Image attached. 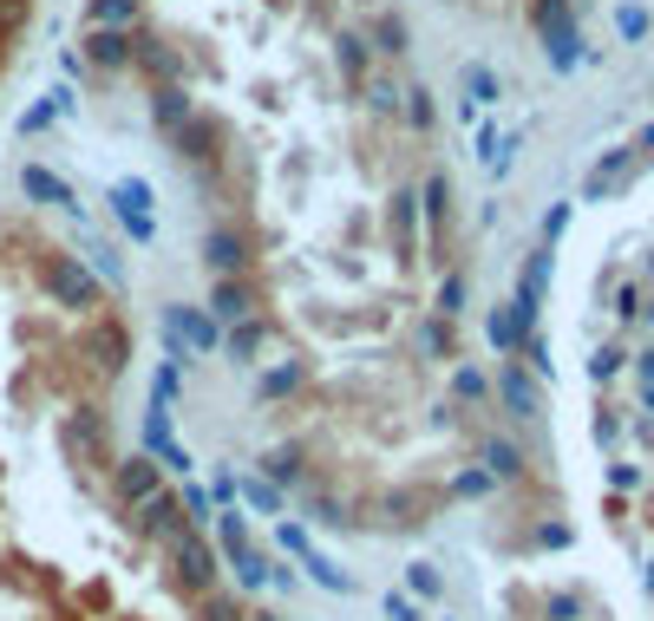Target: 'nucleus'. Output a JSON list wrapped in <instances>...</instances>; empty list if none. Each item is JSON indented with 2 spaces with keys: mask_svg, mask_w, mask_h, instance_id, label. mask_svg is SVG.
<instances>
[{
  "mask_svg": "<svg viewBox=\"0 0 654 621\" xmlns=\"http://www.w3.org/2000/svg\"><path fill=\"white\" fill-rule=\"evenodd\" d=\"M595 308L609 328L582 373L595 386L589 438L602 458V517L635 562V589L654 621V242L595 281Z\"/></svg>",
  "mask_w": 654,
  "mask_h": 621,
  "instance_id": "f257e3e1",
  "label": "nucleus"
},
{
  "mask_svg": "<svg viewBox=\"0 0 654 621\" xmlns=\"http://www.w3.org/2000/svg\"><path fill=\"white\" fill-rule=\"evenodd\" d=\"M445 510L451 504H445V484L433 472H380L354 497V530H366V537H419Z\"/></svg>",
  "mask_w": 654,
  "mask_h": 621,
  "instance_id": "f03ea898",
  "label": "nucleus"
},
{
  "mask_svg": "<svg viewBox=\"0 0 654 621\" xmlns=\"http://www.w3.org/2000/svg\"><path fill=\"white\" fill-rule=\"evenodd\" d=\"M53 452H60V465L73 472V484L105 490V472H112V458H118L105 406H98V400H73V406H60V413H53Z\"/></svg>",
  "mask_w": 654,
  "mask_h": 621,
  "instance_id": "7ed1b4c3",
  "label": "nucleus"
},
{
  "mask_svg": "<svg viewBox=\"0 0 654 621\" xmlns=\"http://www.w3.org/2000/svg\"><path fill=\"white\" fill-rule=\"evenodd\" d=\"M66 360L79 366V380H85L92 400H98L105 386H118L125 366H132V328H125V314H118V308H98V314L73 321V328H66Z\"/></svg>",
  "mask_w": 654,
  "mask_h": 621,
  "instance_id": "20e7f679",
  "label": "nucleus"
},
{
  "mask_svg": "<svg viewBox=\"0 0 654 621\" xmlns=\"http://www.w3.org/2000/svg\"><path fill=\"white\" fill-rule=\"evenodd\" d=\"M27 269H33V294H40L60 321H85V314H98V308H105V281L85 269V256H79V249H53V242H40V249L27 256Z\"/></svg>",
  "mask_w": 654,
  "mask_h": 621,
  "instance_id": "39448f33",
  "label": "nucleus"
},
{
  "mask_svg": "<svg viewBox=\"0 0 654 621\" xmlns=\"http://www.w3.org/2000/svg\"><path fill=\"white\" fill-rule=\"evenodd\" d=\"M150 562H157L164 596H177L184 609H190L197 596L222 589V556H217V544H210V530H177L164 550H150Z\"/></svg>",
  "mask_w": 654,
  "mask_h": 621,
  "instance_id": "423d86ee",
  "label": "nucleus"
},
{
  "mask_svg": "<svg viewBox=\"0 0 654 621\" xmlns=\"http://www.w3.org/2000/svg\"><path fill=\"white\" fill-rule=\"evenodd\" d=\"M0 596L20 602V609H46V602L66 596V576H60V562H46V556L20 550V544H0Z\"/></svg>",
  "mask_w": 654,
  "mask_h": 621,
  "instance_id": "0eeeda50",
  "label": "nucleus"
},
{
  "mask_svg": "<svg viewBox=\"0 0 654 621\" xmlns=\"http://www.w3.org/2000/svg\"><path fill=\"white\" fill-rule=\"evenodd\" d=\"M308 393H314V360H308V353L262 360V366L249 373V400H256L262 413H289V406H308Z\"/></svg>",
  "mask_w": 654,
  "mask_h": 621,
  "instance_id": "6e6552de",
  "label": "nucleus"
},
{
  "mask_svg": "<svg viewBox=\"0 0 654 621\" xmlns=\"http://www.w3.org/2000/svg\"><path fill=\"white\" fill-rule=\"evenodd\" d=\"M138 550H164L177 530H190V517H184V504H177V484H164V490H150L145 504H132L125 517H112Z\"/></svg>",
  "mask_w": 654,
  "mask_h": 621,
  "instance_id": "1a4fd4ad",
  "label": "nucleus"
},
{
  "mask_svg": "<svg viewBox=\"0 0 654 621\" xmlns=\"http://www.w3.org/2000/svg\"><path fill=\"white\" fill-rule=\"evenodd\" d=\"M256 472L269 484H282V490H301V484L321 472V445H314V432H282V438H269L262 452H256Z\"/></svg>",
  "mask_w": 654,
  "mask_h": 621,
  "instance_id": "9d476101",
  "label": "nucleus"
},
{
  "mask_svg": "<svg viewBox=\"0 0 654 621\" xmlns=\"http://www.w3.org/2000/svg\"><path fill=\"white\" fill-rule=\"evenodd\" d=\"M197 262H204V276L210 281L256 276V269H262V249H256V236H249L242 222H210L204 242H197Z\"/></svg>",
  "mask_w": 654,
  "mask_h": 621,
  "instance_id": "9b49d317",
  "label": "nucleus"
},
{
  "mask_svg": "<svg viewBox=\"0 0 654 621\" xmlns=\"http://www.w3.org/2000/svg\"><path fill=\"white\" fill-rule=\"evenodd\" d=\"M138 452H145L150 465H164V478L170 484L197 478V452L177 438V418L157 413V406H145V418H138Z\"/></svg>",
  "mask_w": 654,
  "mask_h": 621,
  "instance_id": "f8f14e48",
  "label": "nucleus"
},
{
  "mask_svg": "<svg viewBox=\"0 0 654 621\" xmlns=\"http://www.w3.org/2000/svg\"><path fill=\"white\" fill-rule=\"evenodd\" d=\"M164 465H150L145 452H118V458H112V472H105V490H98V497H105V510H112V517H125V510H132V504H145L150 490H164Z\"/></svg>",
  "mask_w": 654,
  "mask_h": 621,
  "instance_id": "ddd939ff",
  "label": "nucleus"
},
{
  "mask_svg": "<svg viewBox=\"0 0 654 621\" xmlns=\"http://www.w3.org/2000/svg\"><path fill=\"white\" fill-rule=\"evenodd\" d=\"M157 328L184 334V346H190L197 360L222 353V321L210 314V308H204V301H164V308H157Z\"/></svg>",
  "mask_w": 654,
  "mask_h": 621,
  "instance_id": "4468645a",
  "label": "nucleus"
},
{
  "mask_svg": "<svg viewBox=\"0 0 654 621\" xmlns=\"http://www.w3.org/2000/svg\"><path fill=\"white\" fill-rule=\"evenodd\" d=\"M204 308L217 314L222 328H236V321H249V314H262V308H269V294H262V269H256V276H222V281H210V294H204Z\"/></svg>",
  "mask_w": 654,
  "mask_h": 621,
  "instance_id": "2eb2a0df",
  "label": "nucleus"
},
{
  "mask_svg": "<svg viewBox=\"0 0 654 621\" xmlns=\"http://www.w3.org/2000/svg\"><path fill=\"white\" fill-rule=\"evenodd\" d=\"M20 197L40 209H60V216H73L79 229H85V204H79V190L53 170V164H20Z\"/></svg>",
  "mask_w": 654,
  "mask_h": 621,
  "instance_id": "dca6fc26",
  "label": "nucleus"
},
{
  "mask_svg": "<svg viewBox=\"0 0 654 621\" xmlns=\"http://www.w3.org/2000/svg\"><path fill=\"white\" fill-rule=\"evenodd\" d=\"M282 334V321L262 308V314H249V321H236V328H222V360L229 366H242V373H256L262 366V353H269V341Z\"/></svg>",
  "mask_w": 654,
  "mask_h": 621,
  "instance_id": "f3484780",
  "label": "nucleus"
},
{
  "mask_svg": "<svg viewBox=\"0 0 654 621\" xmlns=\"http://www.w3.org/2000/svg\"><path fill=\"white\" fill-rule=\"evenodd\" d=\"M170 151H177L190 170H210V164H222V118L197 105V118H190L184 132H170Z\"/></svg>",
  "mask_w": 654,
  "mask_h": 621,
  "instance_id": "a211bd4d",
  "label": "nucleus"
},
{
  "mask_svg": "<svg viewBox=\"0 0 654 621\" xmlns=\"http://www.w3.org/2000/svg\"><path fill=\"white\" fill-rule=\"evenodd\" d=\"M13 346H20V360H46V353L66 346V321H60L53 308H27V314L13 321Z\"/></svg>",
  "mask_w": 654,
  "mask_h": 621,
  "instance_id": "6ab92c4d",
  "label": "nucleus"
},
{
  "mask_svg": "<svg viewBox=\"0 0 654 621\" xmlns=\"http://www.w3.org/2000/svg\"><path fill=\"white\" fill-rule=\"evenodd\" d=\"M79 60L85 72H132V33H112V27H85V40H79Z\"/></svg>",
  "mask_w": 654,
  "mask_h": 621,
  "instance_id": "aec40b11",
  "label": "nucleus"
},
{
  "mask_svg": "<svg viewBox=\"0 0 654 621\" xmlns=\"http://www.w3.org/2000/svg\"><path fill=\"white\" fill-rule=\"evenodd\" d=\"M236 504L249 510V524H276V517H289V490L282 484H269L262 472H242V490H236Z\"/></svg>",
  "mask_w": 654,
  "mask_h": 621,
  "instance_id": "412c9836",
  "label": "nucleus"
},
{
  "mask_svg": "<svg viewBox=\"0 0 654 621\" xmlns=\"http://www.w3.org/2000/svg\"><path fill=\"white\" fill-rule=\"evenodd\" d=\"M354 99H361L366 118H380V125H399V99H406V85H399L386 66H373V72L361 79V92H354Z\"/></svg>",
  "mask_w": 654,
  "mask_h": 621,
  "instance_id": "4be33fe9",
  "label": "nucleus"
},
{
  "mask_svg": "<svg viewBox=\"0 0 654 621\" xmlns=\"http://www.w3.org/2000/svg\"><path fill=\"white\" fill-rule=\"evenodd\" d=\"M197 118V99H190V85H150V125L170 138V132H184Z\"/></svg>",
  "mask_w": 654,
  "mask_h": 621,
  "instance_id": "5701e85b",
  "label": "nucleus"
},
{
  "mask_svg": "<svg viewBox=\"0 0 654 621\" xmlns=\"http://www.w3.org/2000/svg\"><path fill=\"white\" fill-rule=\"evenodd\" d=\"M40 406H53L46 373H40V360H20V366L7 373V413H40Z\"/></svg>",
  "mask_w": 654,
  "mask_h": 621,
  "instance_id": "b1692460",
  "label": "nucleus"
},
{
  "mask_svg": "<svg viewBox=\"0 0 654 621\" xmlns=\"http://www.w3.org/2000/svg\"><path fill=\"white\" fill-rule=\"evenodd\" d=\"M294 569H301V576H308L314 589H328V596H361V576H354L347 562H334L328 550H308L301 562H294Z\"/></svg>",
  "mask_w": 654,
  "mask_h": 621,
  "instance_id": "393cba45",
  "label": "nucleus"
},
{
  "mask_svg": "<svg viewBox=\"0 0 654 621\" xmlns=\"http://www.w3.org/2000/svg\"><path fill=\"white\" fill-rule=\"evenodd\" d=\"M79 256H85V269L105 281L112 294L125 288V249L118 242H105V236H92V229H79Z\"/></svg>",
  "mask_w": 654,
  "mask_h": 621,
  "instance_id": "a878e982",
  "label": "nucleus"
},
{
  "mask_svg": "<svg viewBox=\"0 0 654 621\" xmlns=\"http://www.w3.org/2000/svg\"><path fill=\"white\" fill-rule=\"evenodd\" d=\"M334 66H341V85H347V92H361V79L373 72V46H366V33L334 27Z\"/></svg>",
  "mask_w": 654,
  "mask_h": 621,
  "instance_id": "bb28decb",
  "label": "nucleus"
},
{
  "mask_svg": "<svg viewBox=\"0 0 654 621\" xmlns=\"http://www.w3.org/2000/svg\"><path fill=\"white\" fill-rule=\"evenodd\" d=\"M498 490V478L478 465V458H458L451 472H445V504H485Z\"/></svg>",
  "mask_w": 654,
  "mask_h": 621,
  "instance_id": "cd10ccee",
  "label": "nucleus"
},
{
  "mask_svg": "<svg viewBox=\"0 0 654 621\" xmlns=\"http://www.w3.org/2000/svg\"><path fill=\"white\" fill-rule=\"evenodd\" d=\"M426 308H433V314H445V321H465V308H471V281H465V269H445V276H433V288H426Z\"/></svg>",
  "mask_w": 654,
  "mask_h": 621,
  "instance_id": "c85d7f7f",
  "label": "nucleus"
},
{
  "mask_svg": "<svg viewBox=\"0 0 654 621\" xmlns=\"http://www.w3.org/2000/svg\"><path fill=\"white\" fill-rule=\"evenodd\" d=\"M366 46H373L380 60H406V46H413V33H406V20H399L393 7H380V13L366 20Z\"/></svg>",
  "mask_w": 654,
  "mask_h": 621,
  "instance_id": "c756f323",
  "label": "nucleus"
},
{
  "mask_svg": "<svg viewBox=\"0 0 654 621\" xmlns=\"http://www.w3.org/2000/svg\"><path fill=\"white\" fill-rule=\"evenodd\" d=\"M66 602H73L85 621H112V615H118V609H112V602H118V596H112V576H85V582H66Z\"/></svg>",
  "mask_w": 654,
  "mask_h": 621,
  "instance_id": "7c9ffc66",
  "label": "nucleus"
},
{
  "mask_svg": "<svg viewBox=\"0 0 654 621\" xmlns=\"http://www.w3.org/2000/svg\"><path fill=\"white\" fill-rule=\"evenodd\" d=\"M498 406H505V413L517 418V425L543 413V400H537V386L523 380V366H505V373H498Z\"/></svg>",
  "mask_w": 654,
  "mask_h": 621,
  "instance_id": "2f4dec72",
  "label": "nucleus"
},
{
  "mask_svg": "<svg viewBox=\"0 0 654 621\" xmlns=\"http://www.w3.org/2000/svg\"><path fill=\"white\" fill-rule=\"evenodd\" d=\"M85 27L138 33V27H145V0H85Z\"/></svg>",
  "mask_w": 654,
  "mask_h": 621,
  "instance_id": "473e14b6",
  "label": "nucleus"
},
{
  "mask_svg": "<svg viewBox=\"0 0 654 621\" xmlns=\"http://www.w3.org/2000/svg\"><path fill=\"white\" fill-rule=\"evenodd\" d=\"M184 621H249V596H236V589L222 582L210 596H197V602L184 609Z\"/></svg>",
  "mask_w": 654,
  "mask_h": 621,
  "instance_id": "72a5a7b5",
  "label": "nucleus"
},
{
  "mask_svg": "<svg viewBox=\"0 0 654 621\" xmlns=\"http://www.w3.org/2000/svg\"><path fill=\"white\" fill-rule=\"evenodd\" d=\"M438 125V105L426 85H406V99H399V132H413V138H433Z\"/></svg>",
  "mask_w": 654,
  "mask_h": 621,
  "instance_id": "f704fd0d",
  "label": "nucleus"
},
{
  "mask_svg": "<svg viewBox=\"0 0 654 621\" xmlns=\"http://www.w3.org/2000/svg\"><path fill=\"white\" fill-rule=\"evenodd\" d=\"M485 341H491V353H517L530 334L517 328V314H510V308H491V314H485Z\"/></svg>",
  "mask_w": 654,
  "mask_h": 621,
  "instance_id": "c9c22d12",
  "label": "nucleus"
},
{
  "mask_svg": "<svg viewBox=\"0 0 654 621\" xmlns=\"http://www.w3.org/2000/svg\"><path fill=\"white\" fill-rule=\"evenodd\" d=\"M177 400H184V366L157 360V366H150V406H157V413H170Z\"/></svg>",
  "mask_w": 654,
  "mask_h": 621,
  "instance_id": "e433bc0d",
  "label": "nucleus"
},
{
  "mask_svg": "<svg viewBox=\"0 0 654 621\" xmlns=\"http://www.w3.org/2000/svg\"><path fill=\"white\" fill-rule=\"evenodd\" d=\"M308 550H314V530H308L301 517H276V556H289V562H301Z\"/></svg>",
  "mask_w": 654,
  "mask_h": 621,
  "instance_id": "4c0bfd02",
  "label": "nucleus"
},
{
  "mask_svg": "<svg viewBox=\"0 0 654 621\" xmlns=\"http://www.w3.org/2000/svg\"><path fill=\"white\" fill-rule=\"evenodd\" d=\"M177 504H184V517H190V530H210V517H217V504H210V490L197 478L177 484Z\"/></svg>",
  "mask_w": 654,
  "mask_h": 621,
  "instance_id": "58836bf2",
  "label": "nucleus"
},
{
  "mask_svg": "<svg viewBox=\"0 0 654 621\" xmlns=\"http://www.w3.org/2000/svg\"><path fill=\"white\" fill-rule=\"evenodd\" d=\"M105 204H125V209H145V216H157V197H150V184L145 177H118V184H112V190H105Z\"/></svg>",
  "mask_w": 654,
  "mask_h": 621,
  "instance_id": "ea45409f",
  "label": "nucleus"
},
{
  "mask_svg": "<svg viewBox=\"0 0 654 621\" xmlns=\"http://www.w3.org/2000/svg\"><path fill=\"white\" fill-rule=\"evenodd\" d=\"M112 216H118V229H125L138 249H150V242H157V216H145V209H125V204H112Z\"/></svg>",
  "mask_w": 654,
  "mask_h": 621,
  "instance_id": "a19ab883",
  "label": "nucleus"
},
{
  "mask_svg": "<svg viewBox=\"0 0 654 621\" xmlns=\"http://www.w3.org/2000/svg\"><path fill=\"white\" fill-rule=\"evenodd\" d=\"M204 490H210V504H217V510H236V490H242V472H236V465H217Z\"/></svg>",
  "mask_w": 654,
  "mask_h": 621,
  "instance_id": "79ce46f5",
  "label": "nucleus"
},
{
  "mask_svg": "<svg viewBox=\"0 0 654 621\" xmlns=\"http://www.w3.org/2000/svg\"><path fill=\"white\" fill-rule=\"evenodd\" d=\"M438 589H445V576H438L433 562H406V596H426L433 602Z\"/></svg>",
  "mask_w": 654,
  "mask_h": 621,
  "instance_id": "37998d69",
  "label": "nucleus"
},
{
  "mask_svg": "<svg viewBox=\"0 0 654 621\" xmlns=\"http://www.w3.org/2000/svg\"><path fill=\"white\" fill-rule=\"evenodd\" d=\"M465 92H471V105H491V99H498V72L491 66H465Z\"/></svg>",
  "mask_w": 654,
  "mask_h": 621,
  "instance_id": "c03bdc74",
  "label": "nucleus"
},
{
  "mask_svg": "<svg viewBox=\"0 0 654 621\" xmlns=\"http://www.w3.org/2000/svg\"><path fill=\"white\" fill-rule=\"evenodd\" d=\"M53 118H60V112H53V99H40V105H27V112H20V125H13V132H20V138H40Z\"/></svg>",
  "mask_w": 654,
  "mask_h": 621,
  "instance_id": "a18cd8bd",
  "label": "nucleus"
},
{
  "mask_svg": "<svg viewBox=\"0 0 654 621\" xmlns=\"http://www.w3.org/2000/svg\"><path fill=\"white\" fill-rule=\"evenodd\" d=\"M269 589H276V596H294V589H301L294 562H289V556H276V550H269Z\"/></svg>",
  "mask_w": 654,
  "mask_h": 621,
  "instance_id": "49530a36",
  "label": "nucleus"
},
{
  "mask_svg": "<svg viewBox=\"0 0 654 621\" xmlns=\"http://www.w3.org/2000/svg\"><path fill=\"white\" fill-rule=\"evenodd\" d=\"M380 615H386V621H426V615H419V602H413L406 589H393V596H380Z\"/></svg>",
  "mask_w": 654,
  "mask_h": 621,
  "instance_id": "de8ad7c7",
  "label": "nucleus"
},
{
  "mask_svg": "<svg viewBox=\"0 0 654 621\" xmlns=\"http://www.w3.org/2000/svg\"><path fill=\"white\" fill-rule=\"evenodd\" d=\"M615 27H622L629 40H642V33H648V13H642V7H615Z\"/></svg>",
  "mask_w": 654,
  "mask_h": 621,
  "instance_id": "09e8293b",
  "label": "nucleus"
},
{
  "mask_svg": "<svg viewBox=\"0 0 654 621\" xmlns=\"http://www.w3.org/2000/svg\"><path fill=\"white\" fill-rule=\"evenodd\" d=\"M46 99H53V112H60V118H73V112H79V92H73V85H53Z\"/></svg>",
  "mask_w": 654,
  "mask_h": 621,
  "instance_id": "8fccbe9b",
  "label": "nucleus"
},
{
  "mask_svg": "<svg viewBox=\"0 0 654 621\" xmlns=\"http://www.w3.org/2000/svg\"><path fill=\"white\" fill-rule=\"evenodd\" d=\"M40 621H85V615H79L66 596H60V602H46V609H40Z\"/></svg>",
  "mask_w": 654,
  "mask_h": 621,
  "instance_id": "3c124183",
  "label": "nucleus"
},
{
  "mask_svg": "<svg viewBox=\"0 0 654 621\" xmlns=\"http://www.w3.org/2000/svg\"><path fill=\"white\" fill-rule=\"evenodd\" d=\"M249 621H289L282 609H249Z\"/></svg>",
  "mask_w": 654,
  "mask_h": 621,
  "instance_id": "603ef678",
  "label": "nucleus"
},
{
  "mask_svg": "<svg viewBox=\"0 0 654 621\" xmlns=\"http://www.w3.org/2000/svg\"><path fill=\"white\" fill-rule=\"evenodd\" d=\"M112 621H145V615H112Z\"/></svg>",
  "mask_w": 654,
  "mask_h": 621,
  "instance_id": "864d4df0",
  "label": "nucleus"
},
{
  "mask_svg": "<svg viewBox=\"0 0 654 621\" xmlns=\"http://www.w3.org/2000/svg\"><path fill=\"white\" fill-rule=\"evenodd\" d=\"M0 490H7V472H0ZM0 517H7V510H0Z\"/></svg>",
  "mask_w": 654,
  "mask_h": 621,
  "instance_id": "5fc2aeb1",
  "label": "nucleus"
}]
</instances>
